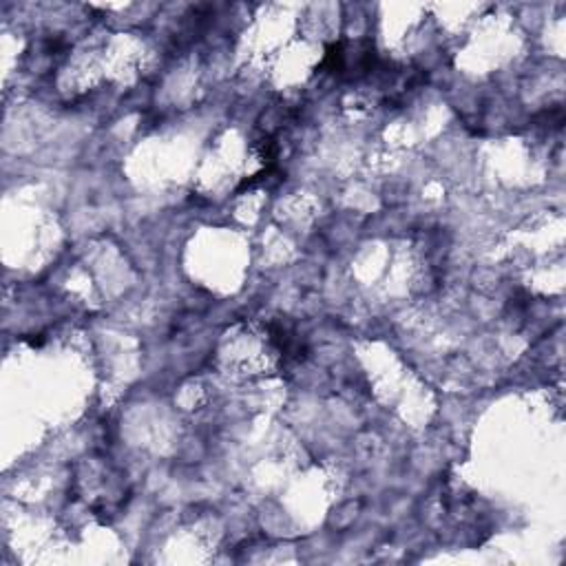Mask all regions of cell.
Here are the masks:
<instances>
[{
	"mask_svg": "<svg viewBox=\"0 0 566 566\" xmlns=\"http://www.w3.org/2000/svg\"><path fill=\"white\" fill-rule=\"evenodd\" d=\"M380 60L376 55L371 40H356V42H332L325 49L321 60V71L329 73L338 80H363L369 77L378 69Z\"/></svg>",
	"mask_w": 566,
	"mask_h": 566,
	"instance_id": "cell-1",
	"label": "cell"
}]
</instances>
